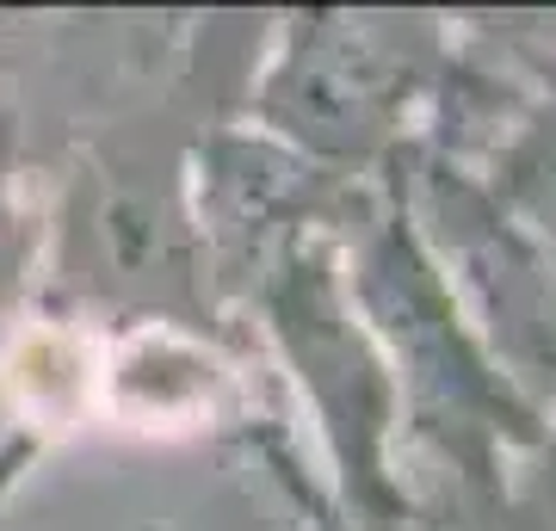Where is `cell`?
Here are the masks:
<instances>
[{
    "label": "cell",
    "mask_w": 556,
    "mask_h": 531,
    "mask_svg": "<svg viewBox=\"0 0 556 531\" xmlns=\"http://www.w3.org/2000/svg\"><path fill=\"white\" fill-rule=\"evenodd\" d=\"M142 531H155V526H142Z\"/></svg>",
    "instance_id": "cell-9"
},
{
    "label": "cell",
    "mask_w": 556,
    "mask_h": 531,
    "mask_svg": "<svg viewBox=\"0 0 556 531\" xmlns=\"http://www.w3.org/2000/svg\"><path fill=\"white\" fill-rule=\"evenodd\" d=\"M298 531H340V519L328 501H316V507H298Z\"/></svg>",
    "instance_id": "cell-8"
},
{
    "label": "cell",
    "mask_w": 556,
    "mask_h": 531,
    "mask_svg": "<svg viewBox=\"0 0 556 531\" xmlns=\"http://www.w3.org/2000/svg\"><path fill=\"white\" fill-rule=\"evenodd\" d=\"M334 254L346 303L396 383L402 457L420 489V531L489 513L514 464L544 433V402L501 365L445 260L420 236L402 167L358 186L334 229Z\"/></svg>",
    "instance_id": "cell-3"
},
{
    "label": "cell",
    "mask_w": 556,
    "mask_h": 531,
    "mask_svg": "<svg viewBox=\"0 0 556 531\" xmlns=\"http://www.w3.org/2000/svg\"><path fill=\"white\" fill-rule=\"evenodd\" d=\"M236 328L309 420L321 452L316 482L340 531H420V489L402 457L396 383L346 303L334 229L285 248L236 309Z\"/></svg>",
    "instance_id": "cell-5"
},
{
    "label": "cell",
    "mask_w": 556,
    "mask_h": 531,
    "mask_svg": "<svg viewBox=\"0 0 556 531\" xmlns=\"http://www.w3.org/2000/svg\"><path fill=\"white\" fill-rule=\"evenodd\" d=\"M402 186L501 365L551 402L556 20H457V62Z\"/></svg>",
    "instance_id": "cell-2"
},
{
    "label": "cell",
    "mask_w": 556,
    "mask_h": 531,
    "mask_svg": "<svg viewBox=\"0 0 556 531\" xmlns=\"http://www.w3.org/2000/svg\"><path fill=\"white\" fill-rule=\"evenodd\" d=\"M43 278V186L25 105L0 93V334L38 309Z\"/></svg>",
    "instance_id": "cell-6"
},
{
    "label": "cell",
    "mask_w": 556,
    "mask_h": 531,
    "mask_svg": "<svg viewBox=\"0 0 556 531\" xmlns=\"http://www.w3.org/2000/svg\"><path fill=\"white\" fill-rule=\"evenodd\" d=\"M457 62L445 13H353L303 7L260 31L236 118L321 174H396L433 130Z\"/></svg>",
    "instance_id": "cell-4"
},
{
    "label": "cell",
    "mask_w": 556,
    "mask_h": 531,
    "mask_svg": "<svg viewBox=\"0 0 556 531\" xmlns=\"http://www.w3.org/2000/svg\"><path fill=\"white\" fill-rule=\"evenodd\" d=\"M445 531H556V395L544 402V433L514 464L501 501L489 513H477V519H464V526H445Z\"/></svg>",
    "instance_id": "cell-7"
},
{
    "label": "cell",
    "mask_w": 556,
    "mask_h": 531,
    "mask_svg": "<svg viewBox=\"0 0 556 531\" xmlns=\"http://www.w3.org/2000/svg\"><path fill=\"white\" fill-rule=\"evenodd\" d=\"M266 20L211 13L179 25L155 62L100 124H80L43 192L38 315L80 328L174 321L241 340L211 303L192 229V149L241 105Z\"/></svg>",
    "instance_id": "cell-1"
}]
</instances>
